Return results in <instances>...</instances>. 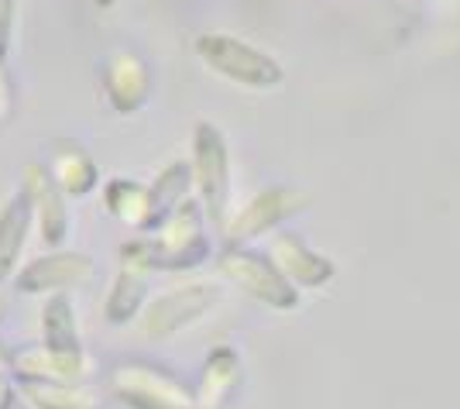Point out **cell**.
<instances>
[{
  "instance_id": "cell-16",
  "label": "cell",
  "mask_w": 460,
  "mask_h": 409,
  "mask_svg": "<svg viewBox=\"0 0 460 409\" xmlns=\"http://www.w3.org/2000/svg\"><path fill=\"white\" fill-rule=\"evenodd\" d=\"M103 203L107 210L137 231H148V186H137L135 179H111L103 186Z\"/></svg>"
},
{
  "instance_id": "cell-23",
  "label": "cell",
  "mask_w": 460,
  "mask_h": 409,
  "mask_svg": "<svg viewBox=\"0 0 460 409\" xmlns=\"http://www.w3.org/2000/svg\"><path fill=\"white\" fill-rule=\"evenodd\" d=\"M7 386H11V378H7L4 371H0V396H4V389H7Z\"/></svg>"
},
{
  "instance_id": "cell-7",
  "label": "cell",
  "mask_w": 460,
  "mask_h": 409,
  "mask_svg": "<svg viewBox=\"0 0 460 409\" xmlns=\"http://www.w3.org/2000/svg\"><path fill=\"white\" fill-rule=\"evenodd\" d=\"M21 190L31 200V214H35V224H39V234H41V241H45V248H62L66 237H69V207H66L62 190L52 182L49 165L31 162V165L24 169Z\"/></svg>"
},
{
  "instance_id": "cell-6",
  "label": "cell",
  "mask_w": 460,
  "mask_h": 409,
  "mask_svg": "<svg viewBox=\"0 0 460 409\" xmlns=\"http://www.w3.org/2000/svg\"><path fill=\"white\" fill-rule=\"evenodd\" d=\"M217 286H179V289L158 296L145 310V333L148 337H172L182 327L196 324L203 313L217 303Z\"/></svg>"
},
{
  "instance_id": "cell-21",
  "label": "cell",
  "mask_w": 460,
  "mask_h": 409,
  "mask_svg": "<svg viewBox=\"0 0 460 409\" xmlns=\"http://www.w3.org/2000/svg\"><path fill=\"white\" fill-rule=\"evenodd\" d=\"M11 100H14V93H11V83H7V73H4V66H0V117L11 114Z\"/></svg>"
},
{
  "instance_id": "cell-20",
  "label": "cell",
  "mask_w": 460,
  "mask_h": 409,
  "mask_svg": "<svg viewBox=\"0 0 460 409\" xmlns=\"http://www.w3.org/2000/svg\"><path fill=\"white\" fill-rule=\"evenodd\" d=\"M0 409H31V406L24 403V396H21L14 386H7V389H4V396H0Z\"/></svg>"
},
{
  "instance_id": "cell-3",
  "label": "cell",
  "mask_w": 460,
  "mask_h": 409,
  "mask_svg": "<svg viewBox=\"0 0 460 409\" xmlns=\"http://www.w3.org/2000/svg\"><path fill=\"white\" fill-rule=\"evenodd\" d=\"M93 258L86 252H66L56 248L49 254H39L31 262H21L14 272V289L21 296H52V292H69L73 286H83L93 279Z\"/></svg>"
},
{
  "instance_id": "cell-24",
  "label": "cell",
  "mask_w": 460,
  "mask_h": 409,
  "mask_svg": "<svg viewBox=\"0 0 460 409\" xmlns=\"http://www.w3.org/2000/svg\"><path fill=\"white\" fill-rule=\"evenodd\" d=\"M0 324H4V299H0Z\"/></svg>"
},
{
  "instance_id": "cell-10",
  "label": "cell",
  "mask_w": 460,
  "mask_h": 409,
  "mask_svg": "<svg viewBox=\"0 0 460 409\" xmlns=\"http://www.w3.org/2000/svg\"><path fill=\"white\" fill-rule=\"evenodd\" d=\"M35 214H31V200L24 190L7 196V203L0 207V282H11L21 269V254L28 245Z\"/></svg>"
},
{
  "instance_id": "cell-22",
  "label": "cell",
  "mask_w": 460,
  "mask_h": 409,
  "mask_svg": "<svg viewBox=\"0 0 460 409\" xmlns=\"http://www.w3.org/2000/svg\"><path fill=\"white\" fill-rule=\"evenodd\" d=\"M7 358H11V348L0 344V371H4V375H7Z\"/></svg>"
},
{
  "instance_id": "cell-14",
  "label": "cell",
  "mask_w": 460,
  "mask_h": 409,
  "mask_svg": "<svg viewBox=\"0 0 460 409\" xmlns=\"http://www.w3.org/2000/svg\"><path fill=\"white\" fill-rule=\"evenodd\" d=\"M190 182H192V173L186 162H175V165H169L165 173L155 179L152 186H148V231L145 234H152L165 217L175 214V207L186 203Z\"/></svg>"
},
{
  "instance_id": "cell-9",
  "label": "cell",
  "mask_w": 460,
  "mask_h": 409,
  "mask_svg": "<svg viewBox=\"0 0 460 409\" xmlns=\"http://www.w3.org/2000/svg\"><path fill=\"white\" fill-rule=\"evenodd\" d=\"M103 90L117 114H135L148 103L152 93V73L145 66V58L135 52H114L107 58L103 69Z\"/></svg>"
},
{
  "instance_id": "cell-17",
  "label": "cell",
  "mask_w": 460,
  "mask_h": 409,
  "mask_svg": "<svg viewBox=\"0 0 460 409\" xmlns=\"http://www.w3.org/2000/svg\"><path fill=\"white\" fill-rule=\"evenodd\" d=\"M237 378V354L227 348L213 351L203 365V378H199V399H224L227 386Z\"/></svg>"
},
{
  "instance_id": "cell-11",
  "label": "cell",
  "mask_w": 460,
  "mask_h": 409,
  "mask_svg": "<svg viewBox=\"0 0 460 409\" xmlns=\"http://www.w3.org/2000/svg\"><path fill=\"white\" fill-rule=\"evenodd\" d=\"M31 409H103V399L83 382H41V378H11Z\"/></svg>"
},
{
  "instance_id": "cell-8",
  "label": "cell",
  "mask_w": 460,
  "mask_h": 409,
  "mask_svg": "<svg viewBox=\"0 0 460 409\" xmlns=\"http://www.w3.org/2000/svg\"><path fill=\"white\" fill-rule=\"evenodd\" d=\"M220 269L227 272L230 282H237L244 292L265 299L271 307H292L296 303V292H288L286 279L279 275V269L258 258L254 252H241V248H230L224 258H220Z\"/></svg>"
},
{
  "instance_id": "cell-12",
  "label": "cell",
  "mask_w": 460,
  "mask_h": 409,
  "mask_svg": "<svg viewBox=\"0 0 460 409\" xmlns=\"http://www.w3.org/2000/svg\"><path fill=\"white\" fill-rule=\"evenodd\" d=\"M49 175H52V182L62 190L66 200L93 193L100 186V169H96L93 156L83 145H58L52 165H49Z\"/></svg>"
},
{
  "instance_id": "cell-4",
  "label": "cell",
  "mask_w": 460,
  "mask_h": 409,
  "mask_svg": "<svg viewBox=\"0 0 460 409\" xmlns=\"http://www.w3.org/2000/svg\"><path fill=\"white\" fill-rule=\"evenodd\" d=\"M93 375V358L86 351H56L49 344L11 348L7 378H41V382H83Z\"/></svg>"
},
{
  "instance_id": "cell-15",
  "label": "cell",
  "mask_w": 460,
  "mask_h": 409,
  "mask_svg": "<svg viewBox=\"0 0 460 409\" xmlns=\"http://www.w3.org/2000/svg\"><path fill=\"white\" fill-rule=\"evenodd\" d=\"M145 289H148V286H145V272L120 265L114 286L107 292V303H103L107 324H111V327L131 324L137 313H141V307H145Z\"/></svg>"
},
{
  "instance_id": "cell-2",
  "label": "cell",
  "mask_w": 460,
  "mask_h": 409,
  "mask_svg": "<svg viewBox=\"0 0 460 409\" xmlns=\"http://www.w3.org/2000/svg\"><path fill=\"white\" fill-rule=\"evenodd\" d=\"M192 179L199 190V207L210 220H224L230 200V162H227V141L220 128L210 120H199L192 131Z\"/></svg>"
},
{
  "instance_id": "cell-19",
  "label": "cell",
  "mask_w": 460,
  "mask_h": 409,
  "mask_svg": "<svg viewBox=\"0 0 460 409\" xmlns=\"http://www.w3.org/2000/svg\"><path fill=\"white\" fill-rule=\"evenodd\" d=\"M14 24H18V0H0V66H7L11 58Z\"/></svg>"
},
{
  "instance_id": "cell-18",
  "label": "cell",
  "mask_w": 460,
  "mask_h": 409,
  "mask_svg": "<svg viewBox=\"0 0 460 409\" xmlns=\"http://www.w3.org/2000/svg\"><path fill=\"white\" fill-rule=\"evenodd\" d=\"M279 203H282V193L258 196L251 207H244V214H241L237 220H234V224H230V237H251V234L265 231L269 224H275L279 217L286 214Z\"/></svg>"
},
{
  "instance_id": "cell-13",
  "label": "cell",
  "mask_w": 460,
  "mask_h": 409,
  "mask_svg": "<svg viewBox=\"0 0 460 409\" xmlns=\"http://www.w3.org/2000/svg\"><path fill=\"white\" fill-rule=\"evenodd\" d=\"M41 344L56 351H83L76 303L69 292H52L41 303Z\"/></svg>"
},
{
  "instance_id": "cell-1",
  "label": "cell",
  "mask_w": 460,
  "mask_h": 409,
  "mask_svg": "<svg viewBox=\"0 0 460 409\" xmlns=\"http://www.w3.org/2000/svg\"><path fill=\"white\" fill-rule=\"evenodd\" d=\"M196 56L203 58L217 76L241 83V86L265 90V86H275L282 79V69H279L275 58L251 49L248 41L234 39V35H199L196 39Z\"/></svg>"
},
{
  "instance_id": "cell-5",
  "label": "cell",
  "mask_w": 460,
  "mask_h": 409,
  "mask_svg": "<svg viewBox=\"0 0 460 409\" xmlns=\"http://www.w3.org/2000/svg\"><path fill=\"white\" fill-rule=\"evenodd\" d=\"M111 386L128 409H192L182 386H175L169 375H158L145 365H120Z\"/></svg>"
}]
</instances>
